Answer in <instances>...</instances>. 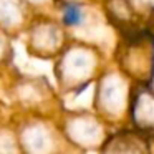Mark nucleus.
<instances>
[{"mask_svg": "<svg viewBox=\"0 0 154 154\" xmlns=\"http://www.w3.org/2000/svg\"><path fill=\"white\" fill-rule=\"evenodd\" d=\"M81 18H83V15H81V10L76 7V5H66V7H65L63 22H65L66 25H71V27H75V25H80Z\"/></svg>", "mask_w": 154, "mask_h": 154, "instance_id": "1", "label": "nucleus"}]
</instances>
